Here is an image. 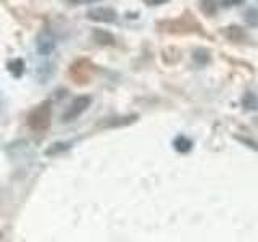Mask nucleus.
Listing matches in <instances>:
<instances>
[{
	"instance_id": "13",
	"label": "nucleus",
	"mask_w": 258,
	"mask_h": 242,
	"mask_svg": "<svg viewBox=\"0 0 258 242\" xmlns=\"http://www.w3.org/2000/svg\"><path fill=\"white\" fill-rule=\"evenodd\" d=\"M70 149V144H64V142H56L53 144L50 149H47L45 153L47 155H55V153H58V152H63V150H67Z\"/></svg>"
},
{
	"instance_id": "4",
	"label": "nucleus",
	"mask_w": 258,
	"mask_h": 242,
	"mask_svg": "<svg viewBox=\"0 0 258 242\" xmlns=\"http://www.w3.org/2000/svg\"><path fill=\"white\" fill-rule=\"evenodd\" d=\"M91 103H92V99L89 95H79L76 97L75 100H73L70 103V107L67 108V111L63 113V121H73V119H76L78 116H81L83 113L91 107Z\"/></svg>"
},
{
	"instance_id": "8",
	"label": "nucleus",
	"mask_w": 258,
	"mask_h": 242,
	"mask_svg": "<svg viewBox=\"0 0 258 242\" xmlns=\"http://www.w3.org/2000/svg\"><path fill=\"white\" fill-rule=\"evenodd\" d=\"M92 39H94V42H95V44L103 45V47H113V45L116 44L115 36H113L111 32L103 31V29H95V31L92 32Z\"/></svg>"
},
{
	"instance_id": "11",
	"label": "nucleus",
	"mask_w": 258,
	"mask_h": 242,
	"mask_svg": "<svg viewBox=\"0 0 258 242\" xmlns=\"http://www.w3.org/2000/svg\"><path fill=\"white\" fill-rule=\"evenodd\" d=\"M242 107H244L245 110H256V107H258L256 95L252 92L244 94V97H242Z\"/></svg>"
},
{
	"instance_id": "1",
	"label": "nucleus",
	"mask_w": 258,
	"mask_h": 242,
	"mask_svg": "<svg viewBox=\"0 0 258 242\" xmlns=\"http://www.w3.org/2000/svg\"><path fill=\"white\" fill-rule=\"evenodd\" d=\"M157 29L161 32H168V34H199L204 36V29H202L200 23L194 18L190 12H185L176 20H165L157 24Z\"/></svg>"
},
{
	"instance_id": "12",
	"label": "nucleus",
	"mask_w": 258,
	"mask_h": 242,
	"mask_svg": "<svg viewBox=\"0 0 258 242\" xmlns=\"http://www.w3.org/2000/svg\"><path fill=\"white\" fill-rule=\"evenodd\" d=\"M200 8L205 15L213 16L218 10V4L216 0H200Z\"/></svg>"
},
{
	"instance_id": "17",
	"label": "nucleus",
	"mask_w": 258,
	"mask_h": 242,
	"mask_svg": "<svg viewBox=\"0 0 258 242\" xmlns=\"http://www.w3.org/2000/svg\"><path fill=\"white\" fill-rule=\"evenodd\" d=\"M237 139H239L240 142H244L245 145H248V147H252V149H255V150L258 152V144L253 142L252 139H245V137H240V136H237Z\"/></svg>"
},
{
	"instance_id": "10",
	"label": "nucleus",
	"mask_w": 258,
	"mask_h": 242,
	"mask_svg": "<svg viewBox=\"0 0 258 242\" xmlns=\"http://www.w3.org/2000/svg\"><path fill=\"white\" fill-rule=\"evenodd\" d=\"M24 68L26 67H24V62L21 58H15L13 62L8 63V71H10L15 78H20L24 73Z\"/></svg>"
},
{
	"instance_id": "15",
	"label": "nucleus",
	"mask_w": 258,
	"mask_h": 242,
	"mask_svg": "<svg viewBox=\"0 0 258 242\" xmlns=\"http://www.w3.org/2000/svg\"><path fill=\"white\" fill-rule=\"evenodd\" d=\"M245 15H247V21H248V23L258 24V10H255V8H252V10H248Z\"/></svg>"
},
{
	"instance_id": "3",
	"label": "nucleus",
	"mask_w": 258,
	"mask_h": 242,
	"mask_svg": "<svg viewBox=\"0 0 258 242\" xmlns=\"http://www.w3.org/2000/svg\"><path fill=\"white\" fill-rule=\"evenodd\" d=\"M95 71V67L89 60H78L70 67V78L76 84H87Z\"/></svg>"
},
{
	"instance_id": "7",
	"label": "nucleus",
	"mask_w": 258,
	"mask_h": 242,
	"mask_svg": "<svg viewBox=\"0 0 258 242\" xmlns=\"http://www.w3.org/2000/svg\"><path fill=\"white\" fill-rule=\"evenodd\" d=\"M221 34L228 40H231V42H234V44H248V40H250L247 32L242 29L240 26H236V24L223 28Z\"/></svg>"
},
{
	"instance_id": "2",
	"label": "nucleus",
	"mask_w": 258,
	"mask_h": 242,
	"mask_svg": "<svg viewBox=\"0 0 258 242\" xmlns=\"http://www.w3.org/2000/svg\"><path fill=\"white\" fill-rule=\"evenodd\" d=\"M52 123V102L45 100L28 115V126L36 133H44Z\"/></svg>"
},
{
	"instance_id": "9",
	"label": "nucleus",
	"mask_w": 258,
	"mask_h": 242,
	"mask_svg": "<svg viewBox=\"0 0 258 242\" xmlns=\"http://www.w3.org/2000/svg\"><path fill=\"white\" fill-rule=\"evenodd\" d=\"M173 145H174V149H176L177 152H181V153H187V152H190V150H192L194 142L189 139L187 136L179 134V136H177L176 139L173 141Z\"/></svg>"
},
{
	"instance_id": "18",
	"label": "nucleus",
	"mask_w": 258,
	"mask_h": 242,
	"mask_svg": "<svg viewBox=\"0 0 258 242\" xmlns=\"http://www.w3.org/2000/svg\"><path fill=\"white\" fill-rule=\"evenodd\" d=\"M145 4L147 5H150V7H157V5H163V4H166L168 0H144Z\"/></svg>"
},
{
	"instance_id": "6",
	"label": "nucleus",
	"mask_w": 258,
	"mask_h": 242,
	"mask_svg": "<svg viewBox=\"0 0 258 242\" xmlns=\"http://www.w3.org/2000/svg\"><path fill=\"white\" fill-rule=\"evenodd\" d=\"M36 48H37V52L40 55H44V56L53 53V50L56 48V40H55L52 32H48V31H42V32H40V34L37 36Z\"/></svg>"
},
{
	"instance_id": "14",
	"label": "nucleus",
	"mask_w": 258,
	"mask_h": 242,
	"mask_svg": "<svg viewBox=\"0 0 258 242\" xmlns=\"http://www.w3.org/2000/svg\"><path fill=\"white\" fill-rule=\"evenodd\" d=\"M194 58H196V62L207 63L210 60V52L205 50V48H197V50L194 52Z\"/></svg>"
},
{
	"instance_id": "5",
	"label": "nucleus",
	"mask_w": 258,
	"mask_h": 242,
	"mask_svg": "<svg viewBox=\"0 0 258 242\" xmlns=\"http://www.w3.org/2000/svg\"><path fill=\"white\" fill-rule=\"evenodd\" d=\"M86 15L89 20L97 21V23H115L118 18L116 10H113L110 7H95V8H91Z\"/></svg>"
},
{
	"instance_id": "16",
	"label": "nucleus",
	"mask_w": 258,
	"mask_h": 242,
	"mask_svg": "<svg viewBox=\"0 0 258 242\" xmlns=\"http://www.w3.org/2000/svg\"><path fill=\"white\" fill-rule=\"evenodd\" d=\"M220 4L223 7H236V5H240V4H244V0H220Z\"/></svg>"
}]
</instances>
